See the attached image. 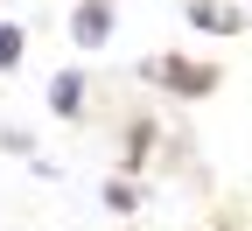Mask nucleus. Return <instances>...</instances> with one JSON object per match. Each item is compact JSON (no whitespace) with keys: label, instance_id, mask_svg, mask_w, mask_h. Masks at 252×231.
Segmentation results:
<instances>
[{"label":"nucleus","instance_id":"f257e3e1","mask_svg":"<svg viewBox=\"0 0 252 231\" xmlns=\"http://www.w3.org/2000/svg\"><path fill=\"white\" fill-rule=\"evenodd\" d=\"M70 35H77L84 49H98V42L112 35V7H105V0H84V7L70 14Z\"/></svg>","mask_w":252,"mask_h":231},{"label":"nucleus","instance_id":"20e7f679","mask_svg":"<svg viewBox=\"0 0 252 231\" xmlns=\"http://www.w3.org/2000/svg\"><path fill=\"white\" fill-rule=\"evenodd\" d=\"M14 63H21V28L0 21V70H14Z\"/></svg>","mask_w":252,"mask_h":231},{"label":"nucleus","instance_id":"7ed1b4c3","mask_svg":"<svg viewBox=\"0 0 252 231\" xmlns=\"http://www.w3.org/2000/svg\"><path fill=\"white\" fill-rule=\"evenodd\" d=\"M189 21H196L203 35H231V28H238V7H217V0H196V7H189Z\"/></svg>","mask_w":252,"mask_h":231},{"label":"nucleus","instance_id":"f03ea898","mask_svg":"<svg viewBox=\"0 0 252 231\" xmlns=\"http://www.w3.org/2000/svg\"><path fill=\"white\" fill-rule=\"evenodd\" d=\"M77 105H84V77H77V70L49 77V112H56V119H77Z\"/></svg>","mask_w":252,"mask_h":231}]
</instances>
